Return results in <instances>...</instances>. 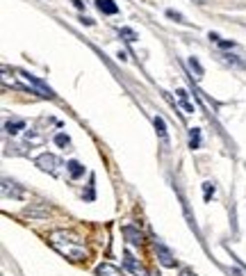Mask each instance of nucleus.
<instances>
[{"label":"nucleus","instance_id":"f257e3e1","mask_svg":"<svg viewBox=\"0 0 246 276\" xmlns=\"http://www.w3.org/2000/svg\"><path fill=\"white\" fill-rule=\"evenodd\" d=\"M50 246L52 249H57L64 258H68V260L73 262H80L87 258V244H84V240H82L80 235H76L73 230H52L50 233Z\"/></svg>","mask_w":246,"mask_h":276},{"label":"nucleus","instance_id":"f03ea898","mask_svg":"<svg viewBox=\"0 0 246 276\" xmlns=\"http://www.w3.org/2000/svg\"><path fill=\"white\" fill-rule=\"evenodd\" d=\"M18 76L23 78L28 85H32V92H34V94H39V96H44V98H55L52 89L48 87L46 82H41L36 76H30V73H26V71H18Z\"/></svg>","mask_w":246,"mask_h":276},{"label":"nucleus","instance_id":"7ed1b4c3","mask_svg":"<svg viewBox=\"0 0 246 276\" xmlns=\"http://www.w3.org/2000/svg\"><path fill=\"white\" fill-rule=\"evenodd\" d=\"M34 164L41 169V171H46V174H50V176L60 174V167H62L60 158H55L52 153H41L39 158L34 160Z\"/></svg>","mask_w":246,"mask_h":276},{"label":"nucleus","instance_id":"20e7f679","mask_svg":"<svg viewBox=\"0 0 246 276\" xmlns=\"http://www.w3.org/2000/svg\"><path fill=\"white\" fill-rule=\"evenodd\" d=\"M123 265H126V269H128L132 276H150L148 269H146V267H144L142 262H139L137 258L130 253V251H126V253H123Z\"/></svg>","mask_w":246,"mask_h":276},{"label":"nucleus","instance_id":"39448f33","mask_svg":"<svg viewBox=\"0 0 246 276\" xmlns=\"http://www.w3.org/2000/svg\"><path fill=\"white\" fill-rule=\"evenodd\" d=\"M153 246H155V253H158V258H160V262H162L164 267H176V260H174V253H171L166 246L162 244V242L155 237L153 240Z\"/></svg>","mask_w":246,"mask_h":276},{"label":"nucleus","instance_id":"423d86ee","mask_svg":"<svg viewBox=\"0 0 246 276\" xmlns=\"http://www.w3.org/2000/svg\"><path fill=\"white\" fill-rule=\"evenodd\" d=\"M123 235H126V240H128L130 244H134V246L144 244V235H142V230H139L137 226H123Z\"/></svg>","mask_w":246,"mask_h":276},{"label":"nucleus","instance_id":"0eeeda50","mask_svg":"<svg viewBox=\"0 0 246 276\" xmlns=\"http://www.w3.org/2000/svg\"><path fill=\"white\" fill-rule=\"evenodd\" d=\"M2 194L5 196H14V199H23V187H18L12 180H2Z\"/></svg>","mask_w":246,"mask_h":276},{"label":"nucleus","instance_id":"6e6552de","mask_svg":"<svg viewBox=\"0 0 246 276\" xmlns=\"http://www.w3.org/2000/svg\"><path fill=\"white\" fill-rule=\"evenodd\" d=\"M96 7H98V12H102V14H108V16H114L118 12V5L114 0H96Z\"/></svg>","mask_w":246,"mask_h":276},{"label":"nucleus","instance_id":"1a4fd4ad","mask_svg":"<svg viewBox=\"0 0 246 276\" xmlns=\"http://www.w3.org/2000/svg\"><path fill=\"white\" fill-rule=\"evenodd\" d=\"M96 274L98 276H123L121 269H118V267H114V265H110V262H102V265H98L96 267Z\"/></svg>","mask_w":246,"mask_h":276},{"label":"nucleus","instance_id":"9d476101","mask_svg":"<svg viewBox=\"0 0 246 276\" xmlns=\"http://www.w3.org/2000/svg\"><path fill=\"white\" fill-rule=\"evenodd\" d=\"M176 96H178L180 108H182L184 112H187V114H192V112H194V105H192V103L187 101V96H190V94L184 92V89H178V92H176Z\"/></svg>","mask_w":246,"mask_h":276},{"label":"nucleus","instance_id":"9b49d317","mask_svg":"<svg viewBox=\"0 0 246 276\" xmlns=\"http://www.w3.org/2000/svg\"><path fill=\"white\" fill-rule=\"evenodd\" d=\"M66 169H68V174H71V178H80V176H84V167H82L78 160L66 162Z\"/></svg>","mask_w":246,"mask_h":276},{"label":"nucleus","instance_id":"f8f14e48","mask_svg":"<svg viewBox=\"0 0 246 276\" xmlns=\"http://www.w3.org/2000/svg\"><path fill=\"white\" fill-rule=\"evenodd\" d=\"M5 130L10 135H16L18 130H26V121H20V119H14V121H7L5 123Z\"/></svg>","mask_w":246,"mask_h":276},{"label":"nucleus","instance_id":"ddd939ff","mask_svg":"<svg viewBox=\"0 0 246 276\" xmlns=\"http://www.w3.org/2000/svg\"><path fill=\"white\" fill-rule=\"evenodd\" d=\"M153 123H155V130H158L160 139H164V142H166V123H164V119L158 114V117L153 119Z\"/></svg>","mask_w":246,"mask_h":276},{"label":"nucleus","instance_id":"4468645a","mask_svg":"<svg viewBox=\"0 0 246 276\" xmlns=\"http://www.w3.org/2000/svg\"><path fill=\"white\" fill-rule=\"evenodd\" d=\"M190 148H200V130L198 128L190 130Z\"/></svg>","mask_w":246,"mask_h":276},{"label":"nucleus","instance_id":"2eb2a0df","mask_svg":"<svg viewBox=\"0 0 246 276\" xmlns=\"http://www.w3.org/2000/svg\"><path fill=\"white\" fill-rule=\"evenodd\" d=\"M190 69L196 73V80H200V78H203V67L198 64V60H196V57H190Z\"/></svg>","mask_w":246,"mask_h":276},{"label":"nucleus","instance_id":"dca6fc26","mask_svg":"<svg viewBox=\"0 0 246 276\" xmlns=\"http://www.w3.org/2000/svg\"><path fill=\"white\" fill-rule=\"evenodd\" d=\"M118 35L126 37V41H130V44H132V41H137V35H134V30H130V28H121V30H118Z\"/></svg>","mask_w":246,"mask_h":276},{"label":"nucleus","instance_id":"f3484780","mask_svg":"<svg viewBox=\"0 0 246 276\" xmlns=\"http://www.w3.org/2000/svg\"><path fill=\"white\" fill-rule=\"evenodd\" d=\"M203 194H205V201H210L214 196V185L212 183H203Z\"/></svg>","mask_w":246,"mask_h":276},{"label":"nucleus","instance_id":"a211bd4d","mask_svg":"<svg viewBox=\"0 0 246 276\" xmlns=\"http://www.w3.org/2000/svg\"><path fill=\"white\" fill-rule=\"evenodd\" d=\"M28 144H30V146H32V144H41V142H44V137H41V135H36V133H32V130H28Z\"/></svg>","mask_w":246,"mask_h":276},{"label":"nucleus","instance_id":"6ab92c4d","mask_svg":"<svg viewBox=\"0 0 246 276\" xmlns=\"http://www.w3.org/2000/svg\"><path fill=\"white\" fill-rule=\"evenodd\" d=\"M55 144H57V146H68V144H71V139H68V135L60 133V135H55Z\"/></svg>","mask_w":246,"mask_h":276},{"label":"nucleus","instance_id":"aec40b11","mask_svg":"<svg viewBox=\"0 0 246 276\" xmlns=\"http://www.w3.org/2000/svg\"><path fill=\"white\" fill-rule=\"evenodd\" d=\"M166 16L169 19H174V21H178V23H187V19H184L180 12H174V10H166Z\"/></svg>","mask_w":246,"mask_h":276},{"label":"nucleus","instance_id":"412c9836","mask_svg":"<svg viewBox=\"0 0 246 276\" xmlns=\"http://www.w3.org/2000/svg\"><path fill=\"white\" fill-rule=\"evenodd\" d=\"M71 3H73V5H76V7H78V10H84V5H82L80 0H71Z\"/></svg>","mask_w":246,"mask_h":276},{"label":"nucleus","instance_id":"4be33fe9","mask_svg":"<svg viewBox=\"0 0 246 276\" xmlns=\"http://www.w3.org/2000/svg\"><path fill=\"white\" fill-rule=\"evenodd\" d=\"M180 276H194V274H192L190 269H182V271H180Z\"/></svg>","mask_w":246,"mask_h":276},{"label":"nucleus","instance_id":"5701e85b","mask_svg":"<svg viewBox=\"0 0 246 276\" xmlns=\"http://www.w3.org/2000/svg\"><path fill=\"white\" fill-rule=\"evenodd\" d=\"M150 276H160V274H150Z\"/></svg>","mask_w":246,"mask_h":276},{"label":"nucleus","instance_id":"b1692460","mask_svg":"<svg viewBox=\"0 0 246 276\" xmlns=\"http://www.w3.org/2000/svg\"><path fill=\"white\" fill-rule=\"evenodd\" d=\"M196 3H203V0H196Z\"/></svg>","mask_w":246,"mask_h":276}]
</instances>
